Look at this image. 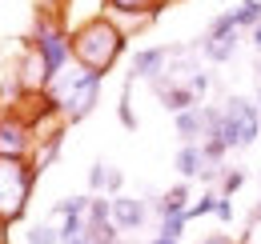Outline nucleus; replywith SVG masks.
I'll return each instance as SVG.
<instances>
[{
	"label": "nucleus",
	"mask_w": 261,
	"mask_h": 244,
	"mask_svg": "<svg viewBox=\"0 0 261 244\" xmlns=\"http://www.w3.org/2000/svg\"><path fill=\"white\" fill-rule=\"evenodd\" d=\"M221 132H225V144L229 152H245L253 148L261 136V112H257V100L253 96H225L221 104Z\"/></svg>",
	"instance_id": "20e7f679"
},
{
	"label": "nucleus",
	"mask_w": 261,
	"mask_h": 244,
	"mask_svg": "<svg viewBox=\"0 0 261 244\" xmlns=\"http://www.w3.org/2000/svg\"><path fill=\"white\" fill-rule=\"evenodd\" d=\"M233 216H237L233 200H229V196H221V204H217V220H221V224H233Z\"/></svg>",
	"instance_id": "5701e85b"
},
{
	"label": "nucleus",
	"mask_w": 261,
	"mask_h": 244,
	"mask_svg": "<svg viewBox=\"0 0 261 244\" xmlns=\"http://www.w3.org/2000/svg\"><path fill=\"white\" fill-rule=\"evenodd\" d=\"M53 220H65V216H89V196H65L48 208Z\"/></svg>",
	"instance_id": "dca6fc26"
},
{
	"label": "nucleus",
	"mask_w": 261,
	"mask_h": 244,
	"mask_svg": "<svg viewBox=\"0 0 261 244\" xmlns=\"http://www.w3.org/2000/svg\"><path fill=\"white\" fill-rule=\"evenodd\" d=\"M24 244H61V228L53 220H40V224H33L24 232Z\"/></svg>",
	"instance_id": "a211bd4d"
},
{
	"label": "nucleus",
	"mask_w": 261,
	"mask_h": 244,
	"mask_svg": "<svg viewBox=\"0 0 261 244\" xmlns=\"http://www.w3.org/2000/svg\"><path fill=\"white\" fill-rule=\"evenodd\" d=\"M205 120H209V108H205V104H193V108L177 112V116H173L177 140H181V144H201V136H205Z\"/></svg>",
	"instance_id": "9d476101"
},
{
	"label": "nucleus",
	"mask_w": 261,
	"mask_h": 244,
	"mask_svg": "<svg viewBox=\"0 0 261 244\" xmlns=\"http://www.w3.org/2000/svg\"><path fill=\"white\" fill-rule=\"evenodd\" d=\"M100 84H105V76H100V72L81 68V64L72 60L65 72L44 88V100H48V108L61 116V124H81L93 108H97Z\"/></svg>",
	"instance_id": "f03ea898"
},
{
	"label": "nucleus",
	"mask_w": 261,
	"mask_h": 244,
	"mask_svg": "<svg viewBox=\"0 0 261 244\" xmlns=\"http://www.w3.org/2000/svg\"><path fill=\"white\" fill-rule=\"evenodd\" d=\"M253 72H257V84H261V52H257V64H253Z\"/></svg>",
	"instance_id": "c85d7f7f"
},
{
	"label": "nucleus",
	"mask_w": 261,
	"mask_h": 244,
	"mask_svg": "<svg viewBox=\"0 0 261 244\" xmlns=\"http://www.w3.org/2000/svg\"><path fill=\"white\" fill-rule=\"evenodd\" d=\"M237 48H241V28H233V32H205V36L197 40V52H201L209 64L233 60Z\"/></svg>",
	"instance_id": "6e6552de"
},
{
	"label": "nucleus",
	"mask_w": 261,
	"mask_h": 244,
	"mask_svg": "<svg viewBox=\"0 0 261 244\" xmlns=\"http://www.w3.org/2000/svg\"><path fill=\"white\" fill-rule=\"evenodd\" d=\"M109 168H113V164H105V160H97V164L89 168V196H105V184H109Z\"/></svg>",
	"instance_id": "aec40b11"
},
{
	"label": "nucleus",
	"mask_w": 261,
	"mask_h": 244,
	"mask_svg": "<svg viewBox=\"0 0 261 244\" xmlns=\"http://www.w3.org/2000/svg\"><path fill=\"white\" fill-rule=\"evenodd\" d=\"M173 168H177L181 180H201V172L209 168V156H205L201 144H181L177 156H173Z\"/></svg>",
	"instance_id": "f8f14e48"
},
{
	"label": "nucleus",
	"mask_w": 261,
	"mask_h": 244,
	"mask_svg": "<svg viewBox=\"0 0 261 244\" xmlns=\"http://www.w3.org/2000/svg\"><path fill=\"white\" fill-rule=\"evenodd\" d=\"M113 200V224L121 228V232H141L145 224H149V216H153V208H149V200L145 196H109Z\"/></svg>",
	"instance_id": "0eeeda50"
},
{
	"label": "nucleus",
	"mask_w": 261,
	"mask_h": 244,
	"mask_svg": "<svg viewBox=\"0 0 261 244\" xmlns=\"http://www.w3.org/2000/svg\"><path fill=\"white\" fill-rule=\"evenodd\" d=\"M197 244H241L237 236H229V232H209V236H201Z\"/></svg>",
	"instance_id": "b1692460"
},
{
	"label": "nucleus",
	"mask_w": 261,
	"mask_h": 244,
	"mask_svg": "<svg viewBox=\"0 0 261 244\" xmlns=\"http://www.w3.org/2000/svg\"><path fill=\"white\" fill-rule=\"evenodd\" d=\"M249 44H253V48H257V52H261V24H257V28H253V32H249Z\"/></svg>",
	"instance_id": "a878e982"
},
{
	"label": "nucleus",
	"mask_w": 261,
	"mask_h": 244,
	"mask_svg": "<svg viewBox=\"0 0 261 244\" xmlns=\"http://www.w3.org/2000/svg\"><path fill=\"white\" fill-rule=\"evenodd\" d=\"M217 204H221V192H217V188H205V196L189 204V220H201V216H217Z\"/></svg>",
	"instance_id": "6ab92c4d"
},
{
	"label": "nucleus",
	"mask_w": 261,
	"mask_h": 244,
	"mask_svg": "<svg viewBox=\"0 0 261 244\" xmlns=\"http://www.w3.org/2000/svg\"><path fill=\"white\" fill-rule=\"evenodd\" d=\"M36 124L12 108H0V160H33Z\"/></svg>",
	"instance_id": "39448f33"
},
{
	"label": "nucleus",
	"mask_w": 261,
	"mask_h": 244,
	"mask_svg": "<svg viewBox=\"0 0 261 244\" xmlns=\"http://www.w3.org/2000/svg\"><path fill=\"white\" fill-rule=\"evenodd\" d=\"M85 224H89V220H85ZM72 244H105V240H97V236H93V232L85 228V236H81V240H72Z\"/></svg>",
	"instance_id": "393cba45"
},
{
	"label": "nucleus",
	"mask_w": 261,
	"mask_h": 244,
	"mask_svg": "<svg viewBox=\"0 0 261 244\" xmlns=\"http://www.w3.org/2000/svg\"><path fill=\"white\" fill-rule=\"evenodd\" d=\"M125 188V172L121 168H109V184H105V196H121Z\"/></svg>",
	"instance_id": "4be33fe9"
},
{
	"label": "nucleus",
	"mask_w": 261,
	"mask_h": 244,
	"mask_svg": "<svg viewBox=\"0 0 261 244\" xmlns=\"http://www.w3.org/2000/svg\"><path fill=\"white\" fill-rule=\"evenodd\" d=\"M149 244H181V240H165V236H149Z\"/></svg>",
	"instance_id": "bb28decb"
},
{
	"label": "nucleus",
	"mask_w": 261,
	"mask_h": 244,
	"mask_svg": "<svg viewBox=\"0 0 261 244\" xmlns=\"http://www.w3.org/2000/svg\"><path fill=\"white\" fill-rule=\"evenodd\" d=\"M245 180H249V172H245V168H233V164H225V172H221V184H217V192L233 200V196H237V192L245 188Z\"/></svg>",
	"instance_id": "f3484780"
},
{
	"label": "nucleus",
	"mask_w": 261,
	"mask_h": 244,
	"mask_svg": "<svg viewBox=\"0 0 261 244\" xmlns=\"http://www.w3.org/2000/svg\"><path fill=\"white\" fill-rule=\"evenodd\" d=\"M65 128H68V124H57L48 136H36L33 164H36V172H40V176H44V172L57 164V156H61V148H65Z\"/></svg>",
	"instance_id": "9b49d317"
},
{
	"label": "nucleus",
	"mask_w": 261,
	"mask_h": 244,
	"mask_svg": "<svg viewBox=\"0 0 261 244\" xmlns=\"http://www.w3.org/2000/svg\"><path fill=\"white\" fill-rule=\"evenodd\" d=\"M253 100H257V112H261V84H257V96H253Z\"/></svg>",
	"instance_id": "c756f323"
},
{
	"label": "nucleus",
	"mask_w": 261,
	"mask_h": 244,
	"mask_svg": "<svg viewBox=\"0 0 261 244\" xmlns=\"http://www.w3.org/2000/svg\"><path fill=\"white\" fill-rule=\"evenodd\" d=\"M189 228V212H173V216H157V232L153 236H165V240H181Z\"/></svg>",
	"instance_id": "4468645a"
},
{
	"label": "nucleus",
	"mask_w": 261,
	"mask_h": 244,
	"mask_svg": "<svg viewBox=\"0 0 261 244\" xmlns=\"http://www.w3.org/2000/svg\"><path fill=\"white\" fill-rule=\"evenodd\" d=\"M165 0H105V12L109 16H117L121 20V28H125V20H133V24H149L157 12H161ZM129 24V28H133Z\"/></svg>",
	"instance_id": "1a4fd4ad"
},
{
	"label": "nucleus",
	"mask_w": 261,
	"mask_h": 244,
	"mask_svg": "<svg viewBox=\"0 0 261 244\" xmlns=\"http://www.w3.org/2000/svg\"><path fill=\"white\" fill-rule=\"evenodd\" d=\"M181 48L177 44H145V48H137L133 52V60H129V76L133 80H157V76H165L169 72V60L177 56Z\"/></svg>",
	"instance_id": "423d86ee"
},
{
	"label": "nucleus",
	"mask_w": 261,
	"mask_h": 244,
	"mask_svg": "<svg viewBox=\"0 0 261 244\" xmlns=\"http://www.w3.org/2000/svg\"><path fill=\"white\" fill-rule=\"evenodd\" d=\"M133 76H125V84H121V100H117V120L125 124L129 132H137L141 128V120H137V112H133Z\"/></svg>",
	"instance_id": "ddd939ff"
},
{
	"label": "nucleus",
	"mask_w": 261,
	"mask_h": 244,
	"mask_svg": "<svg viewBox=\"0 0 261 244\" xmlns=\"http://www.w3.org/2000/svg\"><path fill=\"white\" fill-rule=\"evenodd\" d=\"M125 48H129V32L121 28V20L109 16V12L89 16V20H81L72 28V60L81 68L100 72V76L113 72V64L125 56Z\"/></svg>",
	"instance_id": "f257e3e1"
},
{
	"label": "nucleus",
	"mask_w": 261,
	"mask_h": 244,
	"mask_svg": "<svg viewBox=\"0 0 261 244\" xmlns=\"http://www.w3.org/2000/svg\"><path fill=\"white\" fill-rule=\"evenodd\" d=\"M36 180L40 172L33 160H0V224L24 220Z\"/></svg>",
	"instance_id": "7ed1b4c3"
},
{
	"label": "nucleus",
	"mask_w": 261,
	"mask_h": 244,
	"mask_svg": "<svg viewBox=\"0 0 261 244\" xmlns=\"http://www.w3.org/2000/svg\"><path fill=\"white\" fill-rule=\"evenodd\" d=\"M229 12H233V24H237V28H257L261 24V0H241V4H237V8H229Z\"/></svg>",
	"instance_id": "2eb2a0df"
},
{
	"label": "nucleus",
	"mask_w": 261,
	"mask_h": 244,
	"mask_svg": "<svg viewBox=\"0 0 261 244\" xmlns=\"http://www.w3.org/2000/svg\"><path fill=\"white\" fill-rule=\"evenodd\" d=\"M249 220H253V224H257V220H261V200H257V208L249 212Z\"/></svg>",
	"instance_id": "cd10ccee"
},
{
	"label": "nucleus",
	"mask_w": 261,
	"mask_h": 244,
	"mask_svg": "<svg viewBox=\"0 0 261 244\" xmlns=\"http://www.w3.org/2000/svg\"><path fill=\"white\" fill-rule=\"evenodd\" d=\"M185 84L193 88V96L201 100V96H209V88H213V72H205V68H193L189 76H185Z\"/></svg>",
	"instance_id": "412c9836"
}]
</instances>
